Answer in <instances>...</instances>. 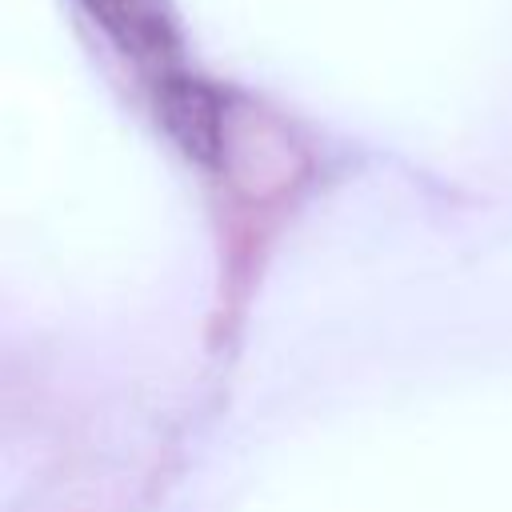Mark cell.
I'll list each match as a JSON object with an SVG mask.
<instances>
[{"label": "cell", "instance_id": "cell-1", "mask_svg": "<svg viewBox=\"0 0 512 512\" xmlns=\"http://www.w3.org/2000/svg\"><path fill=\"white\" fill-rule=\"evenodd\" d=\"M84 4L96 16V24L120 44V52H128L156 84H164V116L172 120L180 140L196 156H212L220 140V108L180 72L176 36L160 0H84Z\"/></svg>", "mask_w": 512, "mask_h": 512}]
</instances>
